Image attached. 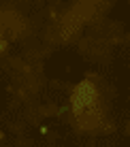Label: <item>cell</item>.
Here are the masks:
<instances>
[{
	"label": "cell",
	"mask_w": 130,
	"mask_h": 147,
	"mask_svg": "<svg viewBox=\"0 0 130 147\" xmlns=\"http://www.w3.org/2000/svg\"><path fill=\"white\" fill-rule=\"evenodd\" d=\"M96 98H98V94H96L94 83L92 81H81L73 92L71 105H73L75 113H81V111H86L88 107H92V105L96 102Z\"/></svg>",
	"instance_id": "obj_1"
},
{
	"label": "cell",
	"mask_w": 130,
	"mask_h": 147,
	"mask_svg": "<svg viewBox=\"0 0 130 147\" xmlns=\"http://www.w3.org/2000/svg\"><path fill=\"white\" fill-rule=\"evenodd\" d=\"M7 47H9V43H7V40H4L2 36H0V53H4V51H7Z\"/></svg>",
	"instance_id": "obj_2"
}]
</instances>
